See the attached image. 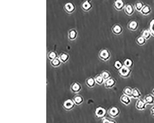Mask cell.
<instances>
[{"instance_id":"32","label":"cell","mask_w":154,"mask_h":123,"mask_svg":"<svg viewBox=\"0 0 154 123\" xmlns=\"http://www.w3.org/2000/svg\"><path fill=\"white\" fill-rule=\"evenodd\" d=\"M124 65L126 66H127L129 68H130L132 65V61L131 59H126L123 62Z\"/></svg>"},{"instance_id":"24","label":"cell","mask_w":154,"mask_h":123,"mask_svg":"<svg viewBox=\"0 0 154 123\" xmlns=\"http://www.w3.org/2000/svg\"><path fill=\"white\" fill-rule=\"evenodd\" d=\"M144 6V5L142 2H138L135 4L134 8L135 10H137L138 12H141Z\"/></svg>"},{"instance_id":"26","label":"cell","mask_w":154,"mask_h":123,"mask_svg":"<svg viewBox=\"0 0 154 123\" xmlns=\"http://www.w3.org/2000/svg\"><path fill=\"white\" fill-rule=\"evenodd\" d=\"M151 35V33L149 30H145L142 32V36L146 40L150 38Z\"/></svg>"},{"instance_id":"15","label":"cell","mask_w":154,"mask_h":123,"mask_svg":"<svg viewBox=\"0 0 154 123\" xmlns=\"http://www.w3.org/2000/svg\"><path fill=\"white\" fill-rule=\"evenodd\" d=\"M141 96V94L139 90L137 88H132L131 97L134 99H139Z\"/></svg>"},{"instance_id":"30","label":"cell","mask_w":154,"mask_h":123,"mask_svg":"<svg viewBox=\"0 0 154 123\" xmlns=\"http://www.w3.org/2000/svg\"><path fill=\"white\" fill-rule=\"evenodd\" d=\"M149 30L151 33V35L154 36V19H152L150 21Z\"/></svg>"},{"instance_id":"35","label":"cell","mask_w":154,"mask_h":123,"mask_svg":"<svg viewBox=\"0 0 154 123\" xmlns=\"http://www.w3.org/2000/svg\"><path fill=\"white\" fill-rule=\"evenodd\" d=\"M150 111H151V113L152 115L154 116V106H153V107L151 109Z\"/></svg>"},{"instance_id":"34","label":"cell","mask_w":154,"mask_h":123,"mask_svg":"<svg viewBox=\"0 0 154 123\" xmlns=\"http://www.w3.org/2000/svg\"><path fill=\"white\" fill-rule=\"evenodd\" d=\"M102 122L104 123H115V121L111 120V119H108L106 118H104L102 119Z\"/></svg>"},{"instance_id":"28","label":"cell","mask_w":154,"mask_h":123,"mask_svg":"<svg viewBox=\"0 0 154 123\" xmlns=\"http://www.w3.org/2000/svg\"><path fill=\"white\" fill-rule=\"evenodd\" d=\"M132 88H131L130 87H126L124 88L123 90V94L126 95L127 96H129L131 97L132 96Z\"/></svg>"},{"instance_id":"12","label":"cell","mask_w":154,"mask_h":123,"mask_svg":"<svg viewBox=\"0 0 154 123\" xmlns=\"http://www.w3.org/2000/svg\"><path fill=\"white\" fill-rule=\"evenodd\" d=\"M71 91L74 93L79 92L81 89V85L77 83H74L71 87Z\"/></svg>"},{"instance_id":"29","label":"cell","mask_w":154,"mask_h":123,"mask_svg":"<svg viewBox=\"0 0 154 123\" xmlns=\"http://www.w3.org/2000/svg\"><path fill=\"white\" fill-rule=\"evenodd\" d=\"M101 76H102V77H103V78H104V80L105 81L108 80L109 78H110L111 77L110 74L109 73H108L107 71L102 72L101 74Z\"/></svg>"},{"instance_id":"19","label":"cell","mask_w":154,"mask_h":123,"mask_svg":"<svg viewBox=\"0 0 154 123\" xmlns=\"http://www.w3.org/2000/svg\"><path fill=\"white\" fill-rule=\"evenodd\" d=\"M50 63L52 66L55 67H57L61 65L62 62L61 61L59 58H56L54 60L51 61Z\"/></svg>"},{"instance_id":"33","label":"cell","mask_w":154,"mask_h":123,"mask_svg":"<svg viewBox=\"0 0 154 123\" xmlns=\"http://www.w3.org/2000/svg\"><path fill=\"white\" fill-rule=\"evenodd\" d=\"M123 65L122 63L119 61H117L114 64V66L117 69H120L123 66Z\"/></svg>"},{"instance_id":"20","label":"cell","mask_w":154,"mask_h":123,"mask_svg":"<svg viewBox=\"0 0 154 123\" xmlns=\"http://www.w3.org/2000/svg\"><path fill=\"white\" fill-rule=\"evenodd\" d=\"M77 37V32L75 30H71L69 32V38L70 40H74Z\"/></svg>"},{"instance_id":"21","label":"cell","mask_w":154,"mask_h":123,"mask_svg":"<svg viewBox=\"0 0 154 123\" xmlns=\"http://www.w3.org/2000/svg\"><path fill=\"white\" fill-rule=\"evenodd\" d=\"M73 101L75 104L79 105L83 102V99L80 96H77L74 98Z\"/></svg>"},{"instance_id":"7","label":"cell","mask_w":154,"mask_h":123,"mask_svg":"<svg viewBox=\"0 0 154 123\" xmlns=\"http://www.w3.org/2000/svg\"><path fill=\"white\" fill-rule=\"evenodd\" d=\"M95 115L98 118H103L106 114V110L101 107L98 108L95 110Z\"/></svg>"},{"instance_id":"11","label":"cell","mask_w":154,"mask_h":123,"mask_svg":"<svg viewBox=\"0 0 154 123\" xmlns=\"http://www.w3.org/2000/svg\"><path fill=\"white\" fill-rule=\"evenodd\" d=\"M139 27V24L136 21H131V22H130L129 24L128 27V28L131 30V31H135L137 30L138 28Z\"/></svg>"},{"instance_id":"23","label":"cell","mask_w":154,"mask_h":123,"mask_svg":"<svg viewBox=\"0 0 154 123\" xmlns=\"http://www.w3.org/2000/svg\"><path fill=\"white\" fill-rule=\"evenodd\" d=\"M82 7L83 9L85 11H88L92 7V5L91 3L89 2V1L87 0L85 2H84L82 5Z\"/></svg>"},{"instance_id":"3","label":"cell","mask_w":154,"mask_h":123,"mask_svg":"<svg viewBox=\"0 0 154 123\" xmlns=\"http://www.w3.org/2000/svg\"><path fill=\"white\" fill-rule=\"evenodd\" d=\"M99 56L102 60L107 61L110 57V54L107 49H103L100 51Z\"/></svg>"},{"instance_id":"14","label":"cell","mask_w":154,"mask_h":123,"mask_svg":"<svg viewBox=\"0 0 154 123\" xmlns=\"http://www.w3.org/2000/svg\"><path fill=\"white\" fill-rule=\"evenodd\" d=\"M144 100L147 105H152L154 103V97L151 95H148L145 97Z\"/></svg>"},{"instance_id":"2","label":"cell","mask_w":154,"mask_h":123,"mask_svg":"<svg viewBox=\"0 0 154 123\" xmlns=\"http://www.w3.org/2000/svg\"><path fill=\"white\" fill-rule=\"evenodd\" d=\"M147 105L144 99H139L136 102V107L139 110H143L146 108Z\"/></svg>"},{"instance_id":"8","label":"cell","mask_w":154,"mask_h":123,"mask_svg":"<svg viewBox=\"0 0 154 123\" xmlns=\"http://www.w3.org/2000/svg\"><path fill=\"white\" fill-rule=\"evenodd\" d=\"M124 12L128 15L131 16L133 14L134 12L135 8H133V6L131 4H128L125 6L124 8Z\"/></svg>"},{"instance_id":"4","label":"cell","mask_w":154,"mask_h":123,"mask_svg":"<svg viewBox=\"0 0 154 123\" xmlns=\"http://www.w3.org/2000/svg\"><path fill=\"white\" fill-rule=\"evenodd\" d=\"M120 113V110L117 107H112L108 111V114L111 117L115 118L118 117Z\"/></svg>"},{"instance_id":"5","label":"cell","mask_w":154,"mask_h":123,"mask_svg":"<svg viewBox=\"0 0 154 123\" xmlns=\"http://www.w3.org/2000/svg\"><path fill=\"white\" fill-rule=\"evenodd\" d=\"M75 102L72 100H67L65 101L63 103V107L67 110H70L73 108L75 106Z\"/></svg>"},{"instance_id":"25","label":"cell","mask_w":154,"mask_h":123,"mask_svg":"<svg viewBox=\"0 0 154 123\" xmlns=\"http://www.w3.org/2000/svg\"><path fill=\"white\" fill-rule=\"evenodd\" d=\"M95 81L96 82V83L98 85H101L104 83L105 80H104L103 77L101 76V75H99L95 77Z\"/></svg>"},{"instance_id":"22","label":"cell","mask_w":154,"mask_h":123,"mask_svg":"<svg viewBox=\"0 0 154 123\" xmlns=\"http://www.w3.org/2000/svg\"><path fill=\"white\" fill-rule=\"evenodd\" d=\"M59 58L62 63H66L69 59V55L66 53H62L59 56Z\"/></svg>"},{"instance_id":"13","label":"cell","mask_w":154,"mask_h":123,"mask_svg":"<svg viewBox=\"0 0 154 123\" xmlns=\"http://www.w3.org/2000/svg\"><path fill=\"white\" fill-rule=\"evenodd\" d=\"M112 31L114 34H115V35H119L122 33L123 30L122 27L120 25H116L112 27Z\"/></svg>"},{"instance_id":"17","label":"cell","mask_w":154,"mask_h":123,"mask_svg":"<svg viewBox=\"0 0 154 123\" xmlns=\"http://www.w3.org/2000/svg\"><path fill=\"white\" fill-rule=\"evenodd\" d=\"M65 10L66 12L69 13H71L74 12L75 10V6L71 3H67L65 5Z\"/></svg>"},{"instance_id":"9","label":"cell","mask_w":154,"mask_h":123,"mask_svg":"<svg viewBox=\"0 0 154 123\" xmlns=\"http://www.w3.org/2000/svg\"><path fill=\"white\" fill-rule=\"evenodd\" d=\"M115 81L113 79L111 78V77L108 80H106L104 82L105 87L108 88H112L115 85Z\"/></svg>"},{"instance_id":"31","label":"cell","mask_w":154,"mask_h":123,"mask_svg":"<svg viewBox=\"0 0 154 123\" xmlns=\"http://www.w3.org/2000/svg\"><path fill=\"white\" fill-rule=\"evenodd\" d=\"M48 57L50 61H52L53 60L55 59V58H57V54L53 51H51L50 52L48 55Z\"/></svg>"},{"instance_id":"18","label":"cell","mask_w":154,"mask_h":123,"mask_svg":"<svg viewBox=\"0 0 154 123\" xmlns=\"http://www.w3.org/2000/svg\"><path fill=\"white\" fill-rule=\"evenodd\" d=\"M95 83L96 82L95 81V79L93 78L92 77L89 78L86 80V85L90 88L93 87L95 86Z\"/></svg>"},{"instance_id":"1","label":"cell","mask_w":154,"mask_h":123,"mask_svg":"<svg viewBox=\"0 0 154 123\" xmlns=\"http://www.w3.org/2000/svg\"><path fill=\"white\" fill-rule=\"evenodd\" d=\"M130 73L131 70L129 68L124 65H123V66L119 69V73L120 76L123 77H128L130 75Z\"/></svg>"},{"instance_id":"36","label":"cell","mask_w":154,"mask_h":123,"mask_svg":"<svg viewBox=\"0 0 154 123\" xmlns=\"http://www.w3.org/2000/svg\"><path fill=\"white\" fill-rule=\"evenodd\" d=\"M152 92H153V94H154V89H153V91H152Z\"/></svg>"},{"instance_id":"16","label":"cell","mask_w":154,"mask_h":123,"mask_svg":"<svg viewBox=\"0 0 154 123\" xmlns=\"http://www.w3.org/2000/svg\"><path fill=\"white\" fill-rule=\"evenodd\" d=\"M151 12V8L148 6L144 5L143 9H142L141 13L143 15H148L150 14Z\"/></svg>"},{"instance_id":"10","label":"cell","mask_w":154,"mask_h":123,"mask_svg":"<svg viewBox=\"0 0 154 123\" xmlns=\"http://www.w3.org/2000/svg\"><path fill=\"white\" fill-rule=\"evenodd\" d=\"M120 101L125 105H129L131 103V97L123 94L120 97Z\"/></svg>"},{"instance_id":"27","label":"cell","mask_w":154,"mask_h":123,"mask_svg":"<svg viewBox=\"0 0 154 123\" xmlns=\"http://www.w3.org/2000/svg\"><path fill=\"white\" fill-rule=\"evenodd\" d=\"M146 41V40L142 36H140L138 38L137 40V42L139 45L142 46L145 43Z\"/></svg>"},{"instance_id":"6","label":"cell","mask_w":154,"mask_h":123,"mask_svg":"<svg viewBox=\"0 0 154 123\" xmlns=\"http://www.w3.org/2000/svg\"><path fill=\"white\" fill-rule=\"evenodd\" d=\"M114 7L118 11L122 10L125 7L124 3L123 0H116L114 2Z\"/></svg>"}]
</instances>
